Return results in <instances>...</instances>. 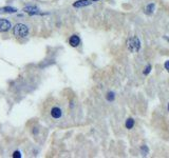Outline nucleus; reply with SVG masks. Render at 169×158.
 <instances>
[{
	"mask_svg": "<svg viewBox=\"0 0 169 158\" xmlns=\"http://www.w3.org/2000/svg\"><path fill=\"white\" fill-rule=\"evenodd\" d=\"M29 32H30L29 26L24 23H17L13 28V35L18 39L27 38L29 35Z\"/></svg>",
	"mask_w": 169,
	"mask_h": 158,
	"instance_id": "obj_1",
	"label": "nucleus"
},
{
	"mask_svg": "<svg viewBox=\"0 0 169 158\" xmlns=\"http://www.w3.org/2000/svg\"><path fill=\"white\" fill-rule=\"evenodd\" d=\"M127 47L130 52H139L141 50V41L139 37L134 36V37L129 38L127 41Z\"/></svg>",
	"mask_w": 169,
	"mask_h": 158,
	"instance_id": "obj_2",
	"label": "nucleus"
},
{
	"mask_svg": "<svg viewBox=\"0 0 169 158\" xmlns=\"http://www.w3.org/2000/svg\"><path fill=\"white\" fill-rule=\"evenodd\" d=\"M12 28V24L7 19H0V32H9Z\"/></svg>",
	"mask_w": 169,
	"mask_h": 158,
	"instance_id": "obj_3",
	"label": "nucleus"
},
{
	"mask_svg": "<svg viewBox=\"0 0 169 158\" xmlns=\"http://www.w3.org/2000/svg\"><path fill=\"white\" fill-rule=\"evenodd\" d=\"M50 114H51V117L53 119H59L63 116V110L60 109L59 107H53L51 109Z\"/></svg>",
	"mask_w": 169,
	"mask_h": 158,
	"instance_id": "obj_4",
	"label": "nucleus"
},
{
	"mask_svg": "<svg viewBox=\"0 0 169 158\" xmlns=\"http://www.w3.org/2000/svg\"><path fill=\"white\" fill-rule=\"evenodd\" d=\"M69 44L73 48H77L80 44V38H79L78 35H72L71 37L69 38Z\"/></svg>",
	"mask_w": 169,
	"mask_h": 158,
	"instance_id": "obj_5",
	"label": "nucleus"
},
{
	"mask_svg": "<svg viewBox=\"0 0 169 158\" xmlns=\"http://www.w3.org/2000/svg\"><path fill=\"white\" fill-rule=\"evenodd\" d=\"M91 3H92V1H91V0H77V1H75V2L73 3V7L79 9V7H88V5H91Z\"/></svg>",
	"mask_w": 169,
	"mask_h": 158,
	"instance_id": "obj_6",
	"label": "nucleus"
},
{
	"mask_svg": "<svg viewBox=\"0 0 169 158\" xmlns=\"http://www.w3.org/2000/svg\"><path fill=\"white\" fill-rule=\"evenodd\" d=\"M23 11L30 15H39L40 11L37 7H26L23 9Z\"/></svg>",
	"mask_w": 169,
	"mask_h": 158,
	"instance_id": "obj_7",
	"label": "nucleus"
},
{
	"mask_svg": "<svg viewBox=\"0 0 169 158\" xmlns=\"http://www.w3.org/2000/svg\"><path fill=\"white\" fill-rule=\"evenodd\" d=\"M0 12L1 13H7V14H13V13L17 12V9L12 7H2V9H0Z\"/></svg>",
	"mask_w": 169,
	"mask_h": 158,
	"instance_id": "obj_8",
	"label": "nucleus"
},
{
	"mask_svg": "<svg viewBox=\"0 0 169 158\" xmlns=\"http://www.w3.org/2000/svg\"><path fill=\"white\" fill-rule=\"evenodd\" d=\"M135 124V121L133 118H128L127 120H126L125 122V127L126 129H128V130H131V129H133V127H134Z\"/></svg>",
	"mask_w": 169,
	"mask_h": 158,
	"instance_id": "obj_9",
	"label": "nucleus"
},
{
	"mask_svg": "<svg viewBox=\"0 0 169 158\" xmlns=\"http://www.w3.org/2000/svg\"><path fill=\"white\" fill-rule=\"evenodd\" d=\"M154 9H155L154 3H153V2L149 3V4L146 7V9H145V13H146L147 15H151L153 12H154Z\"/></svg>",
	"mask_w": 169,
	"mask_h": 158,
	"instance_id": "obj_10",
	"label": "nucleus"
},
{
	"mask_svg": "<svg viewBox=\"0 0 169 158\" xmlns=\"http://www.w3.org/2000/svg\"><path fill=\"white\" fill-rule=\"evenodd\" d=\"M106 99L108 100V101H110V102L114 101V99H115V93H114V92H108L106 95Z\"/></svg>",
	"mask_w": 169,
	"mask_h": 158,
	"instance_id": "obj_11",
	"label": "nucleus"
},
{
	"mask_svg": "<svg viewBox=\"0 0 169 158\" xmlns=\"http://www.w3.org/2000/svg\"><path fill=\"white\" fill-rule=\"evenodd\" d=\"M141 153L143 156H147L149 154V149L146 144H143V146H141Z\"/></svg>",
	"mask_w": 169,
	"mask_h": 158,
	"instance_id": "obj_12",
	"label": "nucleus"
},
{
	"mask_svg": "<svg viewBox=\"0 0 169 158\" xmlns=\"http://www.w3.org/2000/svg\"><path fill=\"white\" fill-rule=\"evenodd\" d=\"M151 70H152V65L151 64H147V67H145V70H144V75H149L151 72Z\"/></svg>",
	"mask_w": 169,
	"mask_h": 158,
	"instance_id": "obj_13",
	"label": "nucleus"
},
{
	"mask_svg": "<svg viewBox=\"0 0 169 158\" xmlns=\"http://www.w3.org/2000/svg\"><path fill=\"white\" fill-rule=\"evenodd\" d=\"M13 157L14 158H21L22 157V155H21V153L19 151H15L14 153H13Z\"/></svg>",
	"mask_w": 169,
	"mask_h": 158,
	"instance_id": "obj_14",
	"label": "nucleus"
},
{
	"mask_svg": "<svg viewBox=\"0 0 169 158\" xmlns=\"http://www.w3.org/2000/svg\"><path fill=\"white\" fill-rule=\"evenodd\" d=\"M164 67H165V70H166L167 72L169 73V60L165 61V63H164Z\"/></svg>",
	"mask_w": 169,
	"mask_h": 158,
	"instance_id": "obj_15",
	"label": "nucleus"
},
{
	"mask_svg": "<svg viewBox=\"0 0 169 158\" xmlns=\"http://www.w3.org/2000/svg\"><path fill=\"white\" fill-rule=\"evenodd\" d=\"M32 132H33V134H34V135H37V134H38V132H39V130H38L37 128H34V129H33Z\"/></svg>",
	"mask_w": 169,
	"mask_h": 158,
	"instance_id": "obj_16",
	"label": "nucleus"
},
{
	"mask_svg": "<svg viewBox=\"0 0 169 158\" xmlns=\"http://www.w3.org/2000/svg\"><path fill=\"white\" fill-rule=\"evenodd\" d=\"M92 2H96V1H100V0H91Z\"/></svg>",
	"mask_w": 169,
	"mask_h": 158,
	"instance_id": "obj_17",
	"label": "nucleus"
},
{
	"mask_svg": "<svg viewBox=\"0 0 169 158\" xmlns=\"http://www.w3.org/2000/svg\"><path fill=\"white\" fill-rule=\"evenodd\" d=\"M168 112H169V103H168Z\"/></svg>",
	"mask_w": 169,
	"mask_h": 158,
	"instance_id": "obj_18",
	"label": "nucleus"
}]
</instances>
